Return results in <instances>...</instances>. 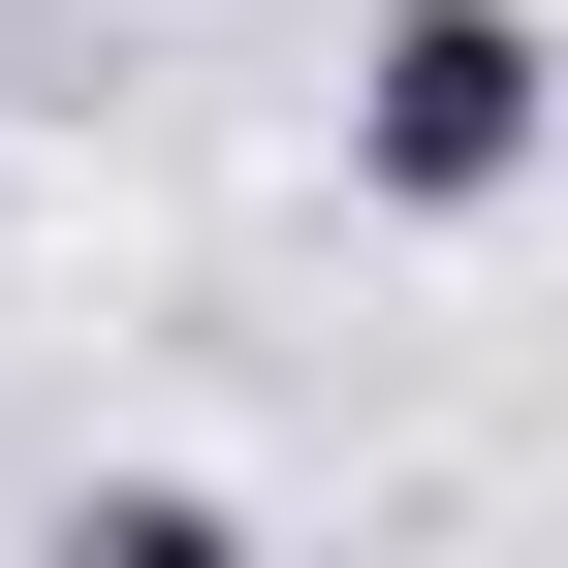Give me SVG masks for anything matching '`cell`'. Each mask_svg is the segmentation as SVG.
I'll list each match as a JSON object with an SVG mask.
<instances>
[{"label": "cell", "instance_id": "1", "mask_svg": "<svg viewBox=\"0 0 568 568\" xmlns=\"http://www.w3.org/2000/svg\"><path fill=\"white\" fill-rule=\"evenodd\" d=\"M537 159H568V32L537 0H379L347 32V190L379 222H506Z\"/></svg>", "mask_w": 568, "mask_h": 568}]
</instances>
